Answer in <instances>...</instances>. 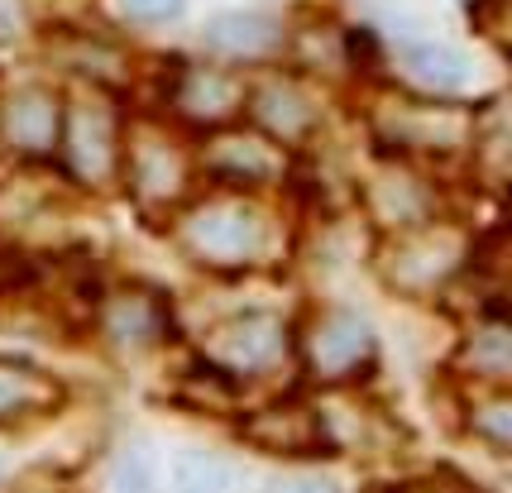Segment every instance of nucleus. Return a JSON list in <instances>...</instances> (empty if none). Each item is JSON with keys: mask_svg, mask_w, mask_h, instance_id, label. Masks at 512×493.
I'll return each mask as SVG.
<instances>
[{"mask_svg": "<svg viewBox=\"0 0 512 493\" xmlns=\"http://www.w3.org/2000/svg\"><path fill=\"white\" fill-rule=\"evenodd\" d=\"M465 264H469L465 235L450 230V225L436 230V221H422V225L398 230V235L383 245L379 273H383L388 288L407 292V297H431L436 288H446Z\"/></svg>", "mask_w": 512, "mask_h": 493, "instance_id": "obj_1", "label": "nucleus"}, {"mask_svg": "<svg viewBox=\"0 0 512 493\" xmlns=\"http://www.w3.org/2000/svg\"><path fill=\"white\" fill-rule=\"evenodd\" d=\"M182 245L206 269H245L268 245V221L259 206L240 197H216L187 211L182 221Z\"/></svg>", "mask_w": 512, "mask_h": 493, "instance_id": "obj_2", "label": "nucleus"}, {"mask_svg": "<svg viewBox=\"0 0 512 493\" xmlns=\"http://www.w3.org/2000/svg\"><path fill=\"white\" fill-rule=\"evenodd\" d=\"M201 355L211 369H221L225 379L264 374L288 355V326L273 312H235L201 336Z\"/></svg>", "mask_w": 512, "mask_h": 493, "instance_id": "obj_3", "label": "nucleus"}, {"mask_svg": "<svg viewBox=\"0 0 512 493\" xmlns=\"http://www.w3.org/2000/svg\"><path fill=\"white\" fill-rule=\"evenodd\" d=\"M120 168H125L139 206H149V211L178 206L192 192V158L178 144H168L158 130H139V135L120 139Z\"/></svg>", "mask_w": 512, "mask_h": 493, "instance_id": "obj_4", "label": "nucleus"}, {"mask_svg": "<svg viewBox=\"0 0 512 493\" xmlns=\"http://www.w3.org/2000/svg\"><path fill=\"white\" fill-rule=\"evenodd\" d=\"M374 359V331L369 321L345 307H331V312H316L302 331V364L307 374L321 383H340L355 379L359 369Z\"/></svg>", "mask_w": 512, "mask_h": 493, "instance_id": "obj_5", "label": "nucleus"}, {"mask_svg": "<svg viewBox=\"0 0 512 493\" xmlns=\"http://www.w3.org/2000/svg\"><path fill=\"white\" fill-rule=\"evenodd\" d=\"M240 441L259 450V455H283V460H302V455H331V431L326 417L312 403H273L259 407L240 422Z\"/></svg>", "mask_w": 512, "mask_h": 493, "instance_id": "obj_6", "label": "nucleus"}, {"mask_svg": "<svg viewBox=\"0 0 512 493\" xmlns=\"http://www.w3.org/2000/svg\"><path fill=\"white\" fill-rule=\"evenodd\" d=\"M58 149L82 182H106L120 168V120H115V111L106 101H87L77 111H63Z\"/></svg>", "mask_w": 512, "mask_h": 493, "instance_id": "obj_7", "label": "nucleus"}, {"mask_svg": "<svg viewBox=\"0 0 512 493\" xmlns=\"http://www.w3.org/2000/svg\"><path fill=\"white\" fill-rule=\"evenodd\" d=\"M63 135V101L48 87H20L0 106V139L20 158H44Z\"/></svg>", "mask_w": 512, "mask_h": 493, "instance_id": "obj_8", "label": "nucleus"}, {"mask_svg": "<svg viewBox=\"0 0 512 493\" xmlns=\"http://www.w3.org/2000/svg\"><path fill=\"white\" fill-rule=\"evenodd\" d=\"M245 82L230 68H182L173 87V111L192 125H230L245 111Z\"/></svg>", "mask_w": 512, "mask_h": 493, "instance_id": "obj_9", "label": "nucleus"}, {"mask_svg": "<svg viewBox=\"0 0 512 493\" xmlns=\"http://www.w3.org/2000/svg\"><path fill=\"white\" fill-rule=\"evenodd\" d=\"M96 321H101V336L120 350H149L168 336V302L149 288H125L101 302Z\"/></svg>", "mask_w": 512, "mask_h": 493, "instance_id": "obj_10", "label": "nucleus"}, {"mask_svg": "<svg viewBox=\"0 0 512 493\" xmlns=\"http://www.w3.org/2000/svg\"><path fill=\"white\" fill-rule=\"evenodd\" d=\"M201 168L221 187H264V182L278 178V154L268 149L264 139H245V135H221L206 144L201 154Z\"/></svg>", "mask_w": 512, "mask_h": 493, "instance_id": "obj_11", "label": "nucleus"}, {"mask_svg": "<svg viewBox=\"0 0 512 493\" xmlns=\"http://www.w3.org/2000/svg\"><path fill=\"white\" fill-rule=\"evenodd\" d=\"M245 106L268 139L297 144V139H307L316 130V106L292 82H264V87L245 91Z\"/></svg>", "mask_w": 512, "mask_h": 493, "instance_id": "obj_12", "label": "nucleus"}, {"mask_svg": "<svg viewBox=\"0 0 512 493\" xmlns=\"http://www.w3.org/2000/svg\"><path fill=\"white\" fill-rule=\"evenodd\" d=\"M63 403V383L44 374L39 364L29 359H10L0 355V422H15V417H44Z\"/></svg>", "mask_w": 512, "mask_h": 493, "instance_id": "obj_13", "label": "nucleus"}, {"mask_svg": "<svg viewBox=\"0 0 512 493\" xmlns=\"http://www.w3.org/2000/svg\"><path fill=\"white\" fill-rule=\"evenodd\" d=\"M278 39H283V29L268 15H245V10L216 15L206 24V48L221 53V58H264L278 48Z\"/></svg>", "mask_w": 512, "mask_h": 493, "instance_id": "obj_14", "label": "nucleus"}, {"mask_svg": "<svg viewBox=\"0 0 512 493\" xmlns=\"http://www.w3.org/2000/svg\"><path fill=\"white\" fill-rule=\"evenodd\" d=\"M398 58H402V72H407L417 87L436 91V96L460 91L469 82L465 53H460V48H450V44H436V39H422V44H402Z\"/></svg>", "mask_w": 512, "mask_h": 493, "instance_id": "obj_15", "label": "nucleus"}, {"mask_svg": "<svg viewBox=\"0 0 512 493\" xmlns=\"http://www.w3.org/2000/svg\"><path fill=\"white\" fill-rule=\"evenodd\" d=\"M393 139L407 149H460L465 115L446 111V106H402L393 111Z\"/></svg>", "mask_w": 512, "mask_h": 493, "instance_id": "obj_16", "label": "nucleus"}, {"mask_svg": "<svg viewBox=\"0 0 512 493\" xmlns=\"http://www.w3.org/2000/svg\"><path fill=\"white\" fill-rule=\"evenodd\" d=\"M460 364L469 369V379L484 383V388H508V369H512V340H508V321L493 316V321H479L469 331L465 350H460Z\"/></svg>", "mask_w": 512, "mask_h": 493, "instance_id": "obj_17", "label": "nucleus"}, {"mask_svg": "<svg viewBox=\"0 0 512 493\" xmlns=\"http://www.w3.org/2000/svg\"><path fill=\"white\" fill-rule=\"evenodd\" d=\"M469 431H474V441H484L493 455H508V446H512V398H508V388H484V393L469 403Z\"/></svg>", "mask_w": 512, "mask_h": 493, "instance_id": "obj_18", "label": "nucleus"}, {"mask_svg": "<svg viewBox=\"0 0 512 493\" xmlns=\"http://www.w3.org/2000/svg\"><path fill=\"white\" fill-rule=\"evenodd\" d=\"M173 489L178 493H230L235 470L211 450H182L173 460Z\"/></svg>", "mask_w": 512, "mask_h": 493, "instance_id": "obj_19", "label": "nucleus"}, {"mask_svg": "<svg viewBox=\"0 0 512 493\" xmlns=\"http://www.w3.org/2000/svg\"><path fill=\"white\" fill-rule=\"evenodd\" d=\"M187 10V0H125V15L139 24H163V20H178Z\"/></svg>", "mask_w": 512, "mask_h": 493, "instance_id": "obj_20", "label": "nucleus"}, {"mask_svg": "<svg viewBox=\"0 0 512 493\" xmlns=\"http://www.w3.org/2000/svg\"><path fill=\"white\" fill-rule=\"evenodd\" d=\"M120 484H130V493H149L154 489V474L144 470V450H130L120 460Z\"/></svg>", "mask_w": 512, "mask_h": 493, "instance_id": "obj_21", "label": "nucleus"}, {"mask_svg": "<svg viewBox=\"0 0 512 493\" xmlns=\"http://www.w3.org/2000/svg\"><path fill=\"white\" fill-rule=\"evenodd\" d=\"M24 20H29L24 0H0V44L20 39V34H24Z\"/></svg>", "mask_w": 512, "mask_h": 493, "instance_id": "obj_22", "label": "nucleus"}, {"mask_svg": "<svg viewBox=\"0 0 512 493\" xmlns=\"http://www.w3.org/2000/svg\"><path fill=\"white\" fill-rule=\"evenodd\" d=\"M273 493H335L331 479H321V474H297V479H278V484H268Z\"/></svg>", "mask_w": 512, "mask_h": 493, "instance_id": "obj_23", "label": "nucleus"}, {"mask_svg": "<svg viewBox=\"0 0 512 493\" xmlns=\"http://www.w3.org/2000/svg\"><path fill=\"white\" fill-rule=\"evenodd\" d=\"M388 493H465V489H450L441 479H422V484H402V489H388Z\"/></svg>", "mask_w": 512, "mask_h": 493, "instance_id": "obj_24", "label": "nucleus"}]
</instances>
